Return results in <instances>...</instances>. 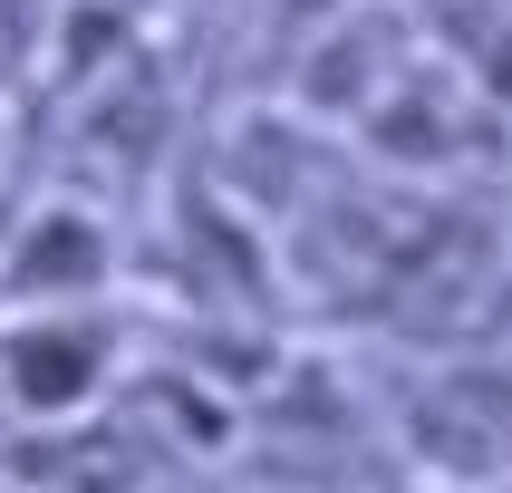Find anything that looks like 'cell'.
<instances>
[{"label": "cell", "instance_id": "obj_1", "mask_svg": "<svg viewBox=\"0 0 512 493\" xmlns=\"http://www.w3.org/2000/svg\"><path fill=\"white\" fill-rule=\"evenodd\" d=\"M387 435H406L445 484H512V358H445L387 397Z\"/></svg>", "mask_w": 512, "mask_h": 493}]
</instances>
